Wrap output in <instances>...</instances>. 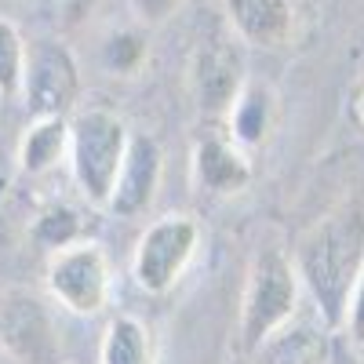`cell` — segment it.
Returning a JSON list of instances; mask_svg holds the SVG:
<instances>
[{
	"label": "cell",
	"instance_id": "8",
	"mask_svg": "<svg viewBox=\"0 0 364 364\" xmlns=\"http://www.w3.org/2000/svg\"><path fill=\"white\" fill-rule=\"evenodd\" d=\"M245 84H248L245 55H240V44L233 41V33L200 41V48L193 51V63H190V87H193L200 113L226 117L237 95L245 91Z\"/></svg>",
	"mask_w": 364,
	"mask_h": 364
},
{
	"label": "cell",
	"instance_id": "11",
	"mask_svg": "<svg viewBox=\"0 0 364 364\" xmlns=\"http://www.w3.org/2000/svg\"><path fill=\"white\" fill-rule=\"evenodd\" d=\"M193 175L208 193H240L252 182V161L230 135H204L193 146Z\"/></svg>",
	"mask_w": 364,
	"mask_h": 364
},
{
	"label": "cell",
	"instance_id": "21",
	"mask_svg": "<svg viewBox=\"0 0 364 364\" xmlns=\"http://www.w3.org/2000/svg\"><path fill=\"white\" fill-rule=\"evenodd\" d=\"M132 8L142 22H164V18L175 15L178 0H132Z\"/></svg>",
	"mask_w": 364,
	"mask_h": 364
},
{
	"label": "cell",
	"instance_id": "6",
	"mask_svg": "<svg viewBox=\"0 0 364 364\" xmlns=\"http://www.w3.org/2000/svg\"><path fill=\"white\" fill-rule=\"evenodd\" d=\"M0 350L15 364H63L51 306L33 288H8L0 295Z\"/></svg>",
	"mask_w": 364,
	"mask_h": 364
},
{
	"label": "cell",
	"instance_id": "2",
	"mask_svg": "<svg viewBox=\"0 0 364 364\" xmlns=\"http://www.w3.org/2000/svg\"><path fill=\"white\" fill-rule=\"evenodd\" d=\"M299 310V273L291 259L277 248L255 255L240 299V350L259 353Z\"/></svg>",
	"mask_w": 364,
	"mask_h": 364
},
{
	"label": "cell",
	"instance_id": "12",
	"mask_svg": "<svg viewBox=\"0 0 364 364\" xmlns=\"http://www.w3.org/2000/svg\"><path fill=\"white\" fill-rule=\"evenodd\" d=\"M226 117H230V139L240 149L262 146L273 132V120H277V99H273V91L266 84L248 80Z\"/></svg>",
	"mask_w": 364,
	"mask_h": 364
},
{
	"label": "cell",
	"instance_id": "3",
	"mask_svg": "<svg viewBox=\"0 0 364 364\" xmlns=\"http://www.w3.org/2000/svg\"><path fill=\"white\" fill-rule=\"evenodd\" d=\"M128 142H132L128 124L113 109L87 106L70 120V168H73L80 193L91 204H99V208L109 204L120 164H124V154H128Z\"/></svg>",
	"mask_w": 364,
	"mask_h": 364
},
{
	"label": "cell",
	"instance_id": "9",
	"mask_svg": "<svg viewBox=\"0 0 364 364\" xmlns=\"http://www.w3.org/2000/svg\"><path fill=\"white\" fill-rule=\"evenodd\" d=\"M161 175H164V154L161 142L154 135H132L124 164H120L117 186L109 193V211L117 219H139L149 211L157 190H161Z\"/></svg>",
	"mask_w": 364,
	"mask_h": 364
},
{
	"label": "cell",
	"instance_id": "23",
	"mask_svg": "<svg viewBox=\"0 0 364 364\" xmlns=\"http://www.w3.org/2000/svg\"><path fill=\"white\" fill-rule=\"evenodd\" d=\"M357 109H360V120H364V95H360V102H357Z\"/></svg>",
	"mask_w": 364,
	"mask_h": 364
},
{
	"label": "cell",
	"instance_id": "14",
	"mask_svg": "<svg viewBox=\"0 0 364 364\" xmlns=\"http://www.w3.org/2000/svg\"><path fill=\"white\" fill-rule=\"evenodd\" d=\"M99 364H154V343L139 317L117 314L102 336Z\"/></svg>",
	"mask_w": 364,
	"mask_h": 364
},
{
	"label": "cell",
	"instance_id": "7",
	"mask_svg": "<svg viewBox=\"0 0 364 364\" xmlns=\"http://www.w3.org/2000/svg\"><path fill=\"white\" fill-rule=\"evenodd\" d=\"M77 95H80V73L73 55L55 41L29 44L22 99L33 109V117H66L77 106Z\"/></svg>",
	"mask_w": 364,
	"mask_h": 364
},
{
	"label": "cell",
	"instance_id": "18",
	"mask_svg": "<svg viewBox=\"0 0 364 364\" xmlns=\"http://www.w3.org/2000/svg\"><path fill=\"white\" fill-rule=\"evenodd\" d=\"M146 58V41L139 33H117L109 44H106V66L117 70V73H135Z\"/></svg>",
	"mask_w": 364,
	"mask_h": 364
},
{
	"label": "cell",
	"instance_id": "13",
	"mask_svg": "<svg viewBox=\"0 0 364 364\" xmlns=\"http://www.w3.org/2000/svg\"><path fill=\"white\" fill-rule=\"evenodd\" d=\"M70 154V120L66 117H33L18 139V168L26 175H48Z\"/></svg>",
	"mask_w": 364,
	"mask_h": 364
},
{
	"label": "cell",
	"instance_id": "15",
	"mask_svg": "<svg viewBox=\"0 0 364 364\" xmlns=\"http://www.w3.org/2000/svg\"><path fill=\"white\" fill-rule=\"evenodd\" d=\"M328 343L314 331H281L259 350V364H324Z\"/></svg>",
	"mask_w": 364,
	"mask_h": 364
},
{
	"label": "cell",
	"instance_id": "5",
	"mask_svg": "<svg viewBox=\"0 0 364 364\" xmlns=\"http://www.w3.org/2000/svg\"><path fill=\"white\" fill-rule=\"evenodd\" d=\"M109 259L95 240H77L51 252L48 259V291L63 310L77 317H95L109 302Z\"/></svg>",
	"mask_w": 364,
	"mask_h": 364
},
{
	"label": "cell",
	"instance_id": "4",
	"mask_svg": "<svg viewBox=\"0 0 364 364\" xmlns=\"http://www.w3.org/2000/svg\"><path fill=\"white\" fill-rule=\"evenodd\" d=\"M200 248V226L193 215H164L149 223L135 245L132 273L135 284L149 295H164L178 284Z\"/></svg>",
	"mask_w": 364,
	"mask_h": 364
},
{
	"label": "cell",
	"instance_id": "22",
	"mask_svg": "<svg viewBox=\"0 0 364 364\" xmlns=\"http://www.w3.org/2000/svg\"><path fill=\"white\" fill-rule=\"evenodd\" d=\"M324 364H364V360L357 357V346H350V339H331Z\"/></svg>",
	"mask_w": 364,
	"mask_h": 364
},
{
	"label": "cell",
	"instance_id": "20",
	"mask_svg": "<svg viewBox=\"0 0 364 364\" xmlns=\"http://www.w3.org/2000/svg\"><path fill=\"white\" fill-rule=\"evenodd\" d=\"M99 0H55V15H58V26L63 29H80L91 11H95Z\"/></svg>",
	"mask_w": 364,
	"mask_h": 364
},
{
	"label": "cell",
	"instance_id": "1",
	"mask_svg": "<svg viewBox=\"0 0 364 364\" xmlns=\"http://www.w3.org/2000/svg\"><path fill=\"white\" fill-rule=\"evenodd\" d=\"M291 266L317 302L321 321L336 331L346 321L353 284L364 269V211H336L299 237Z\"/></svg>",
	"mask_w": 364,
	"mask_h": 364
},
{
	"label": "cell",
	"instance_id": "10",
	"mask_svg": "<svg viewBox=\"0 0 364 364\" xmlns=\"http://www.w3.org/2000/svg\"><path fill=\"white\" fill-rule=\"evenodd\" d=\"M223 15L230 22V33L252 48L277 51L295 33L291 0H223Z\"/></svg>",
	"mask_w": 364,
	"mask_h": 364
},
{
	"label": "cell",
	"instance_id": "17",
	"mask_svg": "<svg viewBox=\"0 0 364 364\" xmlns=\"http://www.w3.org/2000/svg\"><path fill=\"white\" fill-rule=\"evenodd\" d=\"M33 240L44 245V248H51V252L66 248V245H77V240H84L80 237V215L66 204H55V208L41 211L37 223H33Z\"/></svg>",
	"mask_w": 364,
	"mask_h": 364
},
{
	"label": "cell",
	"instance_id": "16",
	"mask_svg": "<svg viewBox=\"0 0 364 364\" xmlns=\"http://www.w3.org/2000/svg\"><path fill=\"white\" fill-rule=\"evenodd\" d=\"M26 41L22 33L0 18V99H18L22 95V77H26Z\"/></svg>",
	"mask_w": 364,
	"mask_h": 364
},
{
	"label": "cell",
	"instance_id": "19",
	"mask_svg": "<svg viewBox=\"0 0 364 364\" xmlns=\"http://www.w3.org/2000/svg\"><path fill=\"white\" fill-rule=\"evenodd\" d=\"M343 328H346L350 346L364 350V269H360V277H357V284H353V295H350V306H346Z\"/></svg>",
	"mask_w": 364,
	"mask_h": 364
}]
</instances>
